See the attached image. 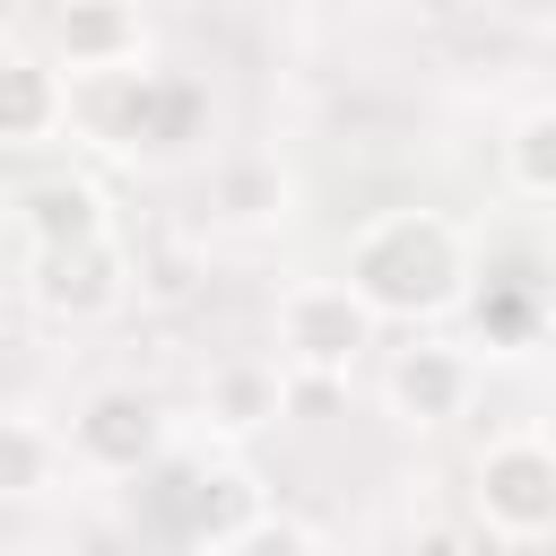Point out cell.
<instances>
[{
	"label": "cell",
	"mask_w": 556,
	"mask_h": 556,
	"mask_svg": "<svg viewBox=\"0 0 556 556\" xmlns=\"http://www.w3.org/2000/svg\"><path fill=\"white\" fill-rule=\"evenodd\" d=\"M130 295V252L122 235H78V243H35V313L52 321H104Z\"/></svg>",
	"instance_id": "4"
},
{
	"label": "cell",
	"mask_w": 556,
	"mask_h": 556,
	"mask_svg": "<svg viewBox=\"0 0 556 556\" xmlns=\"http://www.w3.org/2000/svg\"><path fill=\"white\" fill-rule=\"evenodd\" d=\"M547 434H556V400H547Z\"/></svg>",
	"instance_id": "20"
},
{
	"label": "cell",
	"mask_w": 556,
	"mask_h": 556,
	"mask_svg": "<svg viewBox=\"0 0 556 556\" xmlns=\"http://www.w3.org/2000/svg\"><path fill=\"white\" fill-rule=\"evenodd\" d=\"M374 304L348 287V278H304V287H287V304H278V339H287V356L295 365H330V374H348L365 348H374Z\"/></svg>",
	"instance_id": "5"
},
{
	"label": "cell",
	"mask_w": 556,
	"mask_h": 556,
	"mask_svg": "<svg viewBox=\"0 0 556 556\" xmlns=\"http://www.w3.org/2000/svg\"><path fill=\"white\" fill-rule=\"evenodd\" d=\"M235 547H313V530L304 521H278V513H252V530Z\"/></svg>",
	"instance_id": "17"
},
{
	"label": "cell",
	"mask_w": 556,
	"mask_h": 556,
	"mask_svg": "<svg viewBox=\"0 0 556 556\" xmlns=\"http://www.w3.org/2000/svg\"><path fill=\"white\" fill-rule=\"evenodd\" d=\"M391 408L417 417V426H443L469 408V356L460 348H400L391 365Z\"/></svg>",
	"instance_id": "9"
},
{
	"label": "cell",
	"mask_w": 556,
	"mask_h": 556,
	"mask_svg": "<svg viewBox=\"0 0 556 556\" xmlns=\"http://www.w3.org/2000/svg\"><path fill=\"white\" fill-rule=\"evenodd\" d=\"M70 113L104 139V148H191L208 122V96L174 70H78Z\"/></svg>",
	"instance_id": "2"
},
{
	"label": "cell",
	"mask_w": 556,
	"mask_h": 556,
	"mask_svg": "<svg viewBox=\"0 0 556 556\" xmlns=\"http://www.w3.org/2000/svg\"><path fill=\"white\" fill-rule=\"evenodd\" d=\"M52 460H61V443L35 417H0V495H43Z\"/></svg>",
	"instance_id": "13"
},
{
	"label": "cell",
	"mask_w": 556,
	"mask_h": 556,
	"mask_svg": "<svg viewBox=\"0 0 556 556\" xmlns=\"http://www.w3.org/2000/svg\"><path fill=\"white\" fill-rule=\"evenodd\" d=\"M287 408V374H269V365H217L208 374V417L226 426V434H252V426H269Z\"/></svg>",
	"instance_id": "11"
},
{
	"label": "cell",
	"mask_w": 556,
	"mask_h": 556,
	"mask_svg": "<svg viewBox=\"0 0 556 556\" xmlns=\"http://www.w3.org/2000/svg\"><path fill=\"white\" fill-rule=\"evenodd\" d=\"M70 443H78L87 469H104V478H139V469L165 452V417H156L148 391L113 382V391H96V400L70 417Z\"/></svg>",
	"instance_id": "6"
},
{
	"label": "cell",
	"mask_w": 556,
	"mask_h": 556,
	"mask_svg": "<svg viewBox=\"0 0 556 556\" xmlns=\"http://www.w3.org/2000/svg\"><path fill=\"white\" fill-rule=\"evenodd\" d=\"M504 174L521 200H556V104H530L504 139Z\"/></svg>",
	"instance_id": "12"
},
{
	"label": "cell",
	"mask_w": 556,
	"mask_h": 556,
	"mask_svg": "<svg viewBox=\"0 0 556 556\" xmlns=\"http://www.w3.org/2000/svg\"><path fill=\"white\" fill-rule=\"evenodd\" d=\"M530 330H539V278H495L486 295H478V339L486 348H530Z\"/></svg>",
	"instance_id": "14"
},
{
	"label": "cell",
	"mask_w": 556,
	"mask_h": 556,
	"mask_svg": "<svg viewBox=\"0 0 556 556\" xmlns=\"http://www.w3.org/2000/svg\"><path fill=\"white\" fill-rule=\"evenodd\" d=\"M9 217H17V191H9V174H0V226H9Z\"/></svg>",
	"instance_id": "18"
},
{
	"label": "cell",
	"mask_w": 556,
	"mask_h": 556,
	"mask_svg": "<svg viewBox=\"0 0 556 556\" xmlns=\"http://www.w3.org/2000/svg\"><path fill=\"white\" fill-rule=\"evenodd\" d=\"M478 521L495 539H556V434H504L478 460Z\"/></svg>",
	"instance_id": "3"
},
{
	"label": "cell",
	"mask_w": 556,
	"mask_h": 556,
	"mask_svg": "<svg viewBox=\"0 0 556 556\" xmlns=\"http://www.w3.org/2000/svg\"><path fill=\"white\" fill-rule=\"evenodd\" d=\"M339 391H348V374H330V365H295L287 374V408H304V417H330Z\"/></svg>",
	"instance_id": "16"
},
{
	"label": "cell",
	"mask_w": 556,
	"mask_h": 556,
	"mask_svg": "<svg viewBox=\"0 0 556 556\" xmlns=\"http://www.w3.org/2000/svg\"><path fill=\"white\" fill-rule=\"evenodd\" d=\"M504 9H521V17H547V9H556V0H504Z\"/></svg>",
	"instance_id": "19"
},
{
	"label": "cell",
	"mask_w": 556,
	"mask_h": 556,
	"mask_svg": "<svg viewBox=\"0 0 556 556\" xmlns=\"http://www.w3.org/2000/svg\"><path fill=\"white\" fill-rule=\"evenodd\" d=\"M52 43L70 70H122V61H139V9L130 0H61Z\"/></svg>",
	"instance_id": "8"
},
{
	"label": "cell",
	"mask_w": 556,
	"mask_h": 556,
	"mask_svg": "<svg viewBox=\"0 0 556 556\" xmlns=\"http://www.w3.org/2000/svg\"><path fill=\"white\" fill-rule=\"evenodd\" d=\"M348 287L382 313V321H426L469 287V235L434 208H391L374 226H356L348 243Z\"/></svg>",
	"instance_id": "1"
},
{
	"label": "cell",
	"mask_w": 556,
	"mask_h": 556,
	"mask_svg": "<svg viewBox=\"0 0 556 556\" xmlns=\"http://www.w3.org/2000/svg\"><path fill=\"white\" fill-rule=\"evenodd\" d=\"M17 226H26L35 243H78V235H104L113 217H104L96 182H35V191L17 200Z\"/></svg>",
	"instance_id": "10"
},
{
	"label": "cell",
	"mask_w": 556,
	"mask_h": 556,
	"mask_svg": "<svg viewBox=\"0 0 556 556\" xmlns=\"http://www.w3.org/2000/svg\"><path fill=\"white\" fill-rule=\"evenodd\" d=\"M70 122V87L35 52H0V148H43Z\"/></svg>",
	"instance_id": "7"
},
{
	"label": "cell",
	"mask_w": 556,
	"mask_h": 556,
	"mask_svg": "<svg viewBox=\"0 0 556 556\" xmlns=\"http://www.w3.org/2000/svg\"><path fill=\"white\" fill-rule=\"evenodd\" d=\"M278 200H287L278 165H226V174H217V208H226V217H269Z\"/></svg>",
	"instance_id": "15"
}]
</instances>
